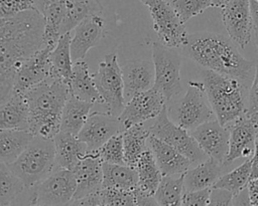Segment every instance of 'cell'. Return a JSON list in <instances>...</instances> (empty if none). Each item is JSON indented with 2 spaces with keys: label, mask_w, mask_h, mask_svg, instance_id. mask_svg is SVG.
<instances>
[{
  "label": "cell",
  "mask_w": 258,
  "mask_h": 206,
  "mask_svg": "<svg viewBox=\"0 0 258 206\" xmlns=\"http://www.w3.org/2000/svg\"><path fill=\"white\" fill-rule=\"evenodd\" d=\"M0 104L11 94L20 65L44 47V16L29 9L0 18Z\"/></svg>",
  "instance_id": "cell-1"
},
{
  "label": "cell",
  "mask_w": 258,
  "mask_h": 206,
  "mask_svg": "<svg viewBox=\"0 0 258 206\" xmlns=\"http://www.w3.org/2000/svg\"><path fill=\"white\" fill-rule=\"evenodd\" d=\"M237 47L231 38L214 32L188 34L183 46L188 57L206 69L245 80L255 65L243 57Z\"/></svg>",
  "instance_id": "cell-2"
},
{
  "label": "cell",
  "mask_w": 258,
  "mask_h": 206,
  "mask_svg": "<svg viewBox=\"0 0 258 206\" xmlns=\"http://www.w3.org/2000/svg\"><path fill=\"white\" fill-rule=\"evenodd\" d=\"M70 94V84L55 77H48L31 88L25 94L29 106V131L35 136L53 139L60 131L61 113Z\"/></svg>",
  "instance_id": "cell-3"
},
{
  "label": "cell",
  "mask_w": 258,
  "mask_h": 206,
  "mask_svg": "<svg viewBox=\"0 0 258 206\" xmlns=\"http://www.w3.org/2000/svg\"><path fill=\"white\" fill-rule=\"evenodd\" d=\"M243 80L206 69L203 71L208 100L214 111L216 119L223 126H228L247 108L245 105V85Z\"/></svg>",
  "instance_id": "cell-4"
},
{
  "label": "cell",
  "mask_w": 258,
  "mask_h": 206,
  "mask_svg": "<svg viewBox=\"0 0 258 206\" xmlns=\"http://www.w3.org/2000/svg\"><path fill=\"white\" fill-rule=\"evenodd\" d=\"M8 167L25 184L34 187L55 168V148L53 139L34 136L28 147Z\"/></svg>",
  "instance_id": "cell-5"
},
{
  "label": "cell",
  "mask_w": 258,
  "mask_h": 206,
  "mask_svg": "<svg viewBox=\"0 0 258 206\" xmlns=\"http://www.w3.org/2000/svg\"><path fill=\"white\" fill-rule=\"evenodd\" d=\"M167 111L169 118L188 132L208 121L216 119L208 100L205 84L201 81H189L183 96Z\"/></svg>",
  "instance_id": "cell-6"
},
{
  "label": "cell",
  "mask_w": 258,
  "mask_h": 206,
  "mask_svg": "<svg viewBox=\"0 0 258 206\" xmlns=\"http://www.w3.org/2000/svg\"><path fill=\"white\" fill-rule=\"evenodd\" d=\"M96 86L107 108V113L119 117L123 112L126 100L121 66L115 53L107 54L100 62L98 71L93 74Z\"/></svg>",
  "instance_id": "cell-7"
},
{
  "label": "cell",
  "mask_w": 258,
  "mask_h": 206,
  "mask_svg": "<svg viewBox=\"0 0 258 206\" xmlns=\"http://www.w3.org/2000/svg\"><path fill=\"white\" fill-rule=\"evenodd\" d=\"M148 130L151 135L166 142L188 158L191 165H198L209 158L191 134L169 118L167 106L154 119Z\"/></svg>",
  "instance_id": "cell-8"
},
{
  "label": "cell",
  "mask_w": 258,
  "mask_h": 206,
  "mask_svg": "<svg viewBox=\"0 0 258 206\" xmlns=\"http://www.w3.org/2000/svg\"><path fill=\"white\" fill-rule=\"evenodd\" d=\"M176 49L165 46L161 42H153L152 44L155 71L153 87L164 95L167 102L182 91L180 82L181 58Z\"/></svg>",
  "instance_id": "cell-9"
},
{
  "label": "cell",
  "mask_w": 258,
  "mask_h": 206,
  "mask_svg": "<svg viewBox=\"0 0 258 206\" xmlns=\"http://www.w3.org/2000/svg\"><path fill=\"white\" fill-rule=\"evenodd\" d=\"M34 188L30 205H68L75 196L77 181L72 170L55 167Z\"/></svg>",
  "instance_id": "cell-10"
},
{
  "label": "cell",
  "mask_w": 258,
  "mask_h": 206,
  "mask_svg": "<svg viewBox=\"0 0 258 206\" xmlns=\"http://www.w3.org/2000/svg\"><path fill=\"white\" fill-rule=\"evenodd\" d=\"M146 6L153 20V29L159 42L173 48H179L187 43L188 34L184 23L180 20L170 2L152 0Z\"/></svg>",
  "instance_id": "cell-11"
},
{
  "label": "cell",
  "mask_w": 258,
  "mask_h": 206,
  "mask_svg": "<svg viewBox=\"0 0 258 206\" xmlns=\"http://www.w3.org/2000/svg\"><path fill=\"white\" fill-rule=\"evenodd\" d=\"M230 132L229 152L225 166L238 158H251L258 134V115L246 112L227 126Z\"/></svg>",
  "instance_id": "cell-12"
},
{
  "label": "cell",
  "mask_w": 258,
  "mask_h": 206,
  "mask_svg": "<svg viewBox=\"0 0 258 206\" xmlns=\"http://www.w3.org/2000/svg\"><path fill=\"white\" fill-rule=\"evenodd\" d=\"M166 106V98L154 87L135 94L126 102L123 112L118 117L123 131L135 124L155 119Z\"/></svg>",
  "instance_id": "cell-13"
},
{
  "label": "cell",
  "mask_w": 258,
  "mask_h": 206,
  "mask_svg": "<svg viewBox=\"0 0 258 206\" xmlns=\"http://www.w3.org/2000/svg\"><path fill=\"white\" fill-rule=\"evenodd\" d=\"M222 20L232 41L241 49L245 48L255 26L248 0H231L222 8Z\"/></svg>",
  "instance_id": "cell-14"
},
{
  "label": "cell",
  "mask_w": 258,
  "mask_h": 206,
  "mask_svg": "<svg viewBox=\"0 0 258 206\" xmlns=\"http://www.w3.org/2000/svg\"><path fill=\"white\" fill-rule=\"evenodd\" d=\"M53 47L50 45L44 46L20 65L16 72L11 92L26 94L31 88L50 77L51 64L49 54Z\"/></svg>",
  "instance_id": "cell-15"
},
{
  "label": "cell",
  "mask_w": 258,
  "mask_h": 206,
  "mask_svg": "<svg viewBox=\"0 0 258 206\" xmlns=\"http://www.w3.org/2000/svg\"><path fill=\"white\" fill-rule=\"evenodd\" d=\"M199 146L208 155L225 166L229 152L230 132L217 119L208 121L189 132Z\"/></svg>",
  "instance_id": "cell-16"
},
{
  "label": "cell",
  "mask_w": 258,
  "mask_h": 206,
  "mask_svg": "<svg viewBox=\"0 0 258 206\" xmlns=\"http://www.w3.org/2000/svg\"><path fill=\"white\" fill-rule=\"evenodd\" d=\"M121 132L123 128L118 117L109 113H93L78 134V138L87 144L89 152H95Z\"/></svg>",
  "instance_id": "cell-17"
},
{
  "label": "cell",
  "mask_w": 258,
  "mask_h": 206,
  "mask_svg": "<svg viewBox=\"0 0 258 206\" xmlns=\"http://www.w3.org/2000/svg\"><path fill=\"white\" fill-rule=\"evenodd\" d=\"M101 14H91L76 26L71 41L73 62L83 60L88 51L103 37L105 22Z\"/></svg>",
  "instance_id": "cell-18"
},
{
  "label": "cell",
  "mask_w": 258,
  "mask_h": 206,
  "mask_svg": "<svg viewBox=\"0 0 258 206\" xmlns=\"http://www.w3.org/2000/svg\"><path fill=\"white\" fill-rule=\"evenodd\" d=\"M121 70L126 102L135 94L148 90L154 85L155 71L153 61L130 60L122 64Z\"/></svg>",
  "instance_id": "cell-19"
},
{
  "label": "cell",
  "mask_w": 258,
  "mask_h": 206,
  "mask_svg": "<svg viewBox=\"0 0 258 206\" xmlns=\"http://www.w3.org/2000/svg\"><path fill=\"white\" fill-rule=\"evenodd\" d=\"M73 172L77 181V190L74 198L97 192L103 187V161L96 152H89L74 168Z\"/></svg>",
  "instance_id": "cell-20"
},
{
  "label": "cell",
  "mask_w": 258,
  "mask_h": 206,
  "mask_svg": "<svg viewBox=\"0 0 258 206\" xmlns=\"http://www.w3.org/2000/svg\"><path fill=\"white\" fill-rule=\"evenodd\" d=\"M148 147L152 151L162 175H181L191 166V162L188 158L174 147L151 134L148 138Z\"/></svg>",
  "instance_id": "cell-21"
},
{
  "label": "cell",
  "mask_w": 258,
  "mask_h": 206,
  "mask_svg": "<svg viewBox=\"0 0 258 206\" xmlns=\"http://www.w3.org/2000/svg\"><path fill=\"white\" fill-rule=\"evenodd\" d=\"M55 148V167L74 170L88 154V146L78 136L59 131L53 138Z\"/></svg>",
  "instance_id": "cell-22"
},
{
  "label": "cell",
  "mask_w": 258,
  "mask_h": 206,
  "mask_svg": "<svg viewBox=\"0 0 258 206\" xmlns=\"http://www.w3.org/2000/svg\"><path fill=\"white\" fill-rule=\"evenodd\" d=\"M0 129L29 130V106L25 94L11 92L1 104Z\"/></svg>",
  "instance_id": "cell-23"
},
{
  "label": "cell",
  "mask_w": 258,
  "mask_h": 206,
  "mask_svg": "<svg viewBox=\"0 0 258 206\" xmlns=\"http://www.w3.org/2000/svg\"><path fill=\"white\" fill-rule=\"evenodd\" d=\"M223 166L217 160L209 157L206 161L189 168L183 175L184 192L213 187L222 175Z\"/></svg>",
  "instance_id": "cell-24"
},
{
  "label": "cell",
  "mask_w": 258,
  "mask_h": 206,
  "mask_svg": "<svg viewBox=\"0 0 258 206\" xmlns=\"http://www.w3.org/2000/svg\"><path fill=\"white\" fill-rule=\"evenodd\" d=\"M71 93L80 99L95 104H103V99L96 86L94 76L89 71V65L84 60L74 62L72 78L70 80Z\"/></svg>",
  "instance_id": "cell-25"
},
{
  "label": "cell",
  "mask_w": 258,
  "mask_h": 206,
  "mask_svg": "<svg viewBox=\"0 0 258 206\" xmlns=\"http://www.w3.org/2000/svg\"><path fill=\"white\" fill-rule=\"evenodd\" d=\"M35 135L29 130L0 129V162H14L28 147Z\"/></svg>",
  "instance_id": "cell-26"
},
{
  "label": "cell",
  "mask_w": 258,
  "mask_h": 206,
  "mask_svg": "<svg viewBox=\"0 0 258 206\" xmlns=\"http://www.w3.org/2000/svg\"><path fill=\"white\" fill-rule=\"evenodd\" d=\"M93 106V102L80 99L71 93L62 109L60 131L78 136L88 120Z\"/></svg>",
  "instance_id": "cell-27"
},
{
  "label": "cell",
  "mask_w": 258,
  "mask_h": 206,
  "mask_svg": "<svg viewBox=\"0 0 258 206\" xmlns=\"http://www.w3.org/2000/svg\"><path fill=\"white\" fill-rule=\"evenodd\" d=\"M71 32L60 35L49 54L51 64L50 77L60 78L70 83L73 73V58L71 52Z\"/></svg>",
  "instance_id": "cell-28"
},
{
  "label": "cell",
  "mask_w": 258,
  "mask_h": 206,
  "mask_svg": "<svg viewBox=\"0 0 258 206\" xmlns=\"http://www.w3.org/2000/svg\"><path fill=\"white\" fill-rule=\"evenodd\" d=\"M124 157L127 165L135 167L139 157L148 149L147 143L150 136L144 123L135 124L123 132Z\"/></svg>",
  "instance_id": "cell-29"
},
{
  "label": "cell",
  "mask_w": 258,
  "mask_h": 206,
  "mask_svg": "<svg viewBox=\"0 0 258 206\" xmlns=\"http://www.w3.org/2000/svg\"><path fill=\"white\" fill-rule=\"evenodd\" d=\"M103 187L121 190H133L138 186V174L135 167L127 164L103 162Z\"/></svg>",
  "instance_id": "cell-30"
},
{
  "label": "cell",
  "mask_w": 258,
  "mask_h": 206,
  "mask_svg": "<svg viewBox=\"0 0 258 206\" xmlns=\"http://www.w3.org/2000/svg\"><path fill=\"white\" fill-rule=\"evenodd\" d=\"M64 17L60 28L61 35L71 32L89 15L103 11L99 0H64Z\"/></svg>",
  "instance_id": "cell-31"
},
{
  "label": "cell",
  "mask_w": 258,
  "mask_h": 206,
  "mask_svg": "<svg viewBox=\"0 0 258 206\" xmlns=\"http://www.w3.org/2000/svg\"><path fill=\"white\" fill-rule=\"evenodd\" d=\"M135 169L138 174V188L147 194L154 195L162 174L158 168L152 151L148 149L139 157Z\"/></svg>",
  "instance_id": "cell-32"
},
{
  "label": "cell",
  "mask_w": 258,
  "mask_h": 206,
  "mask_svg": "<svg viewBox=\"0 0 258 206\" xmlns=\"http://www.w3.org/2000/svg\"><path fill=\"white\" fill-rule=\"evenodd\" d=\"M183 175H162L154 193L158 205H182Z\"/></svg>",
  "instance_id": "cell-33"
},
{
  "label": "cell",
  "mask_w": 258,
  "mask_h": 206,
  "mask_svg": "<svg viewBox=\"0 0 258 206\" xmlns=\"http://www.w3.org/2000/svg\"><path fill=\"white\" fill-rule=\"evenodd\" d=\"M250 175L251 158H248L239 167L225 175H221V177L214 184L213 188L225 189L232 193L235 197L247 187V184L250 180Z\"/></svg>",
  "instance_id": "cell-34"
},
{
  "label": "cell",
  "mask_w": 258,
  "mask_h": 206,
  "mask_svg": "<svg viewBox=\"0 0 258 206\" xmlns=\"http://www.w3.org/2000/svg\"><path fill=\"white\" fill-rule=\"evenodd\" d=\"M24 188H26L24 182L6 163L0 162V205H10Z\"/></svg>",
  "instance_id": "cell-35"
},
{
  "label": "cell",
  "mask_w": 258,
  "mask_h": 206,
  "mask_svg": "<svg viewBox=\"0 0 258 206\" xmlns=\"http://www.w3.org/2000/svg\"><path fill=\"white\" fill-rule=\"evenodd\" d=\"M66 5L64 0L51 5L43 14L45 19L44 25V46H55L58 38L60 37V28L64 17Z\"/></svg>",
  "instance_id": "cell-36"
},
{
  "label": "cell",
  "mask_w": 258,
  "mask_h": 206,
  "mask_svg": "<svg viewBox=\"0 0 258 206\" xmlns=\"http://www.w3.org/2000/svg\"><path fill=\"white\" fill-rule=\"evenodd\" d=\"M95 152L103 162L113 164H126L124 157L123 133L121 132L114 135Z\"/></svg>",
  "instance_id": "cell-37"
},
{
  "label": "cell",
  "mask_w": 258,
  "mask_h": 206,
  "mask_svg": "<svg viewBox=\"0 0 258 206\" xmlns=\"http://www.w3.org/2000/svg\"><path fill=\"white\" fill-rule=\"evenodd\" d=\"M170 4L183 23L212 7L211 0H172Z\"/></svg>",
  "instance_id": "cell-38"
},
{
  "label": "cell",
  "mask_w": 258,
  "mask_h": 206,
  "mask_svg": "<svg viewBox=\"0 0 258 206\" xmlns=\"http://www.w3.org/2000/svg\"><path fill=\"white\" fill-rule=\"evenodd\" d=\"M102 205H136L133 190L102 187L99 190Z\"/></svg>",
  "instance_id": "cell-39"
},
{
  "label": "cell",
  "mask_w": 258,
  "mask_h": 206,
  "mask_svg": "<svg viewBox=\"0 0 258 206\" xmlns=\"http://www.w3.org/2000/svg\"><path fill=\"white\" fill-rule=\"evenodd\" d=\"M29 9H36L32 0H0V18L11 17Z\"/></svg>",
  "instance_id": "cell-40"
},
{
  "label": "cell",
  "mask_w": 258,
  "mask_h": 206,
  "mask_svg": "<svg viewBox=\"0 0 258 206\" xmlns=\"http://www.w3.org/2000/svg\"><path fill=\"white\" fill-rule=\"evenodd\" d=\"M213 187L183 192L182 205H210Z\"/></svg>",
  "instance_id": "cell-41"
},
{
  "label": "cell",
  "mask_w": 258,
  "mask_h": 206,
  "mask_svg": "<svg viewBox=\"0 0 258 206\" xmlns=\"http://www.w3.org/2000/svg\"><path fill=\"white\" fill-rule=\"evenodd\" d=\"M234 196L225 189L213 188L210 205H233Z\"/></svg>",
  "instance_id": "cell-42"
},
{
  "label": "cell",
  "mask_w": 258,
  "mask_h": 206,
  "mask_svg": "<svg viewBox=\"0 0 258 206\" xmlns=\"http://www.w3.org/2000/svg\"><path fill=\"white\" fill-rule=\"evenodd\" d=\"M247 111L258 115V65L255 66V74L251 88L249 90Z\"/></svg>",
  "instance_id": "cell-43"
},
{
  "label": "cell",
  "mask_w": 258,
  "mask_h": 206,
  "mask_svg": "<svg viewBox=\"0 0 258 206\" xmlns=\"http://www.w3.org/2000/svg\"><path fill=\"white\" fill-rule=\"evenodd\" d=\"M68 205H93V206H101V196L99 190L97 192L91 193L89 195L80 197V198H73Z\"/></svg>",
  "instance_id": "cell-44"
},
{
  "label": "cell",
  "mask_w": 258,
  "mask_h": 206,
  "mask_svg": "<svg viewBox=\"0 0 258 206\" xmlns=\"http://www.w3.org/2000/svg\"><path fill=\"white\" fill-rule=\"evenodd\" d=\"M248 198L250 205H258V178L249 180L247 184Z\"/></svg>",
  "instance_id": "cell-45"
},
{
  "label": "cell",
  "mask_w": 258,
  "mask_h": 206,
  "mask_svg": "<svg viewBox=\"0 0 258 206\" xmlns=\"http://www.w3.org/2000/svg\"><path fill=\"white\" fill-rule=\"evenodd\" d=\"M258 178V139L255 142V150L254 154L251 157V175L250 180Z\"/></svg>",
  "instance_id": "cell-46"
},
{
  "label": "cell",
  "mask_w": 258,
  "mask_h": 206,
  "mask_svg": "<svg viewBox=\"0 0 258 206\" xmlns=\"http://www.w3.org/2000/svg\"><path fill=\"white\" fill-rule=\"evenodd\" d=\"M35 8L43 15L44 12L53 4L59 2L60 0H32Z\"/></svg>",
  "instance_id": "cell-47"
},
{
  "label": "cell",
  "mask_w": 258,
  "mask_h": 206,
  "mask_svg": "<svg viewBox=\"0 0 258 206\" xmlns=\"http://www.w3.org/2000/svg\"><path fill=\"white\" fill-rule=\"evenodd\" d=\"M255 27H258V0H248Z\"/></svg>",
  "instance_id": "cell-48"
},
{
  "label": "cell",
  "mask_w": 258,
  "mask_h": 206,
  "mask_svg": "<svg viewBox=\"0 0 258 206\" xmlns=\"http://www.w3.org/2000/svg\"><path fill=\"white\" fill-rule=\"evenodd\" d=\"M231 0H211L212 7H219L223 8L225 5H227Z\"/></svg>",
  "instance_id": "cell-49"
},
{
  "label": "cell",
  "mask_w": 258,
  "mask_h": 206,
  "mask_svg": "<svg viewBox=\"0 0 258 206\" xmlns=\"http://www.w3.org/2000/svg\"><path fill=\"white\" fill-rule=\"evenodd\" d=\"M255 41H256V46L258 49V27H255Z\"/></svg>",
  "instance_id": "cell-50"
},
{
  "label": "cell",
  "mask_w": 258,
  "mask_h": 206,
  "mask_svg": "<svg viewBox=\"0 0 258 206\" xmlns=\"http://www.w3.org/2000/svg\"><path fill=\"white\" fill-rule=\"evenodd\" d=\"M140 1H141L144 5H147V4H148L150 1H152V0H140Z\"/></svg>",
  "instance_id": "cell-51"
},
{
  "label": "cell",
  "mask_w": 258,
  "mask_h": 206,
  "mask_svg": "<svg viewBox=\"0 0 258 206\" xmlns=\"http://www.w3.org/2000/svg\"><path fill=\"white\" fill-rule=\"evenodd\" d=\"M257 139H258V134H257Z\"/></svg>",
  "instance_id": "cell-52"
}]
</instances>
